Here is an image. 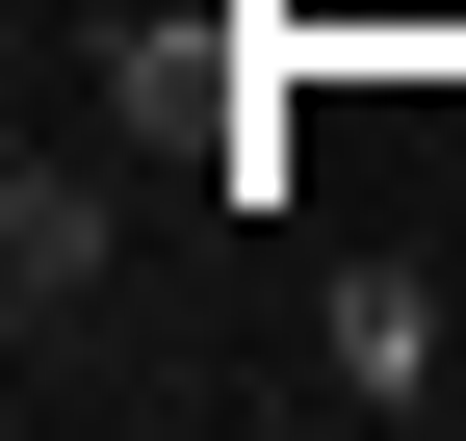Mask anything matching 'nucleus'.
<instances>
[{
    "instance_id": "f03ea898",
    "label": "nucleus",
    "mask_w": 466,
    "mask_h": 441,
    "mask_svg": "<svg viewBox=\"0 0 466 441\" xmlns=\"http://www.w3.org/2000/svg\"><path fill=\"white\" fill-rule=\"evenodd\" d=\"M104 260H130V208H104V156H26V182H0V286H26V338H52V312L104 286Z\"/></svg>"
},
{
    "instance_id": "f257e3e1",
    "label": "nucleus",
    "mask_w": 466,
    "mask_h": 441,
    "mask_svg": "<svg viewBox=\"0 0 466 441\" xmlns=\"http://www.w3.org/2000/svg\"><path fill=\"white\" fill-rule=\"evenodd\" d=\"M311 390H337V415H441V286H415V260H337Z\"/></svg>"
}]
</instances>
